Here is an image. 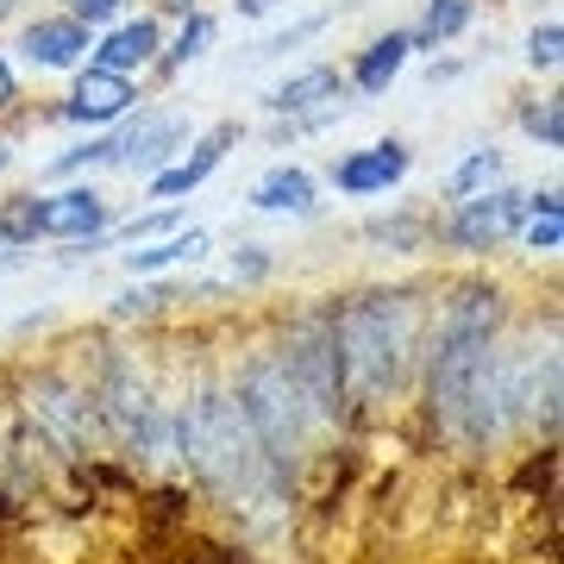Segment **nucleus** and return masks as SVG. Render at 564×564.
I'll return each instance as SVG.
<instances>
[{
    "instance_id": "f257e3e1",
    "label": "nucleus",
    "mask_w": 564,
    "mask_h": 564,
    "mask_svg": "<svg viewBox=\"0 0 564 564\" xmlns=\"http://www.w3.org/2000/svg\"><path fill=\"white\" fill-rule=\"evenodd\" d=\"M339 321V377L345 402H389L421 358V302L414 289H370L333 307Z\"/></svg>"
},
{
    "instance_id": "f03ea898",
    "label": "nucleus",
    "mask_w": 564,
    "mask_h": 564,
    "mask_svg": "<svg viewBox=\"0 0 564 564\" xmlns=\"http://www.w3.org/2000/svg\"><path fill=\"white\" fill-rule=\"evenodd\" d=\"M496 333H502V289L496 282H458L452 302L440 307V333L426 351V402L452 433H458L464 402H470V389L496 351Z\"/></svg>"
},
{
    "instance_id": "7ed1b4c3",
    "label": "nucleus",
    "mask_w": 564,
    "mask_h": 564,
    "mask_svg": "<svg viewBox=\"0 0 564 564\" xmlns=\"http://www.w3.org/2000/svg\"><path fill=\"white\" fill-rule=\"evenodd\" d=\"M176 445H182V458H188V470L202 477L207 489H220V496H258L263 484V445L258 433L245 426L239 402L226 395V389H195L188 395V408L176 414Z\"/></svg>"
},
{
    "instance_id": "20e7f679",
    "label": "nucleus",
    "mask_w": 564,
    "mask_h": 564,
    "mask_svg": "<svg viewBox=\"0 0 564 564\" xmlns=\"http://www.w3.org/2000/svg\"><path fill=\"white\" fill-rule=\"evenodd\" d=\"M232 402H239L245 426L258 433L263 458L276 464V470H295L307 452V433H314V408H307V395L295 389V377H289V364H282L276 345H263V351H251L239 370V389H232Z\"/></svg>"
},
{
    "instance_id": "39448f33",
    "label": "nucleus",
    "mask_w": 564,
    "mask_h": 564,
    "mask_svg": "<svg viewBox=\"0 0 564 564\" xmlns=\"http://www.w3.org/2000/svg\"><path fill=\"white\" fill-rule=\"evenodd\" d=\"M276 351H282V364H289L295 389L307 395V408H314V421H339L345 377H339V321H333V307L295 314Z\"/></svg>"
},
{
    "instance_id": "423d86ee",
    "label": "nucleus",
    "mask_w": 564,
    "mask_h": 564,
    "mask_svg": "<svg viewBox=\"0 0 564 564\" xmlns=\"http://www.w3.org/2000/svg\"><path fill=\"white\" fill-rule=\"evenodd\" d=\"M527 220V195L521 188H484V195H464L458 214L445 220V245L452 251H496L502 239H514Z\"/></svg>"
},
{
    "instance_id": "0eeeda50",
    "label": "nucleus",
    "mask_w": 564,
    "mask_h": 564,
    "mask_svg": "<svg viewBox=\"0 0 564 564\" xmlns=\"http://www.w3.org/2000/svg\"><path fill=\"white\" fill-rule=\"evenodd\" d=\"M270 113L295 120L302 132L339 120L345 113V76L333 69V63H314V69H302V76H289L282 88H270Z\"/></svg>"
},
{
    "instance_id": "6e6552de",
    "label": "nucleus",
    "mask_w": 564,
    "mask_h": 564,
    "mask_svg": "<svg viewBox=\"0 0 564 564\" xmlns=\"http://www.w3.org/2000/svg\"><path fill=\"white\" fill-rule=\"evenodd\" d=\"M232 144H239V126H232V120H220L214 132H202V139L188 144L176 163H163L158 176H151V202H176V195H195V188H202V182L226 163V151H232Z\"/></svg>"
},
{
    "instance_id": "1a4fd4ad",
    "label": "nucleus",
    "mask_w": 564,
    "mask_h": 564,
    "mask_svg": "<svg viewBox=\"0 0 564 564\" xmlns=\"http://www.w3.org/2000/svg\"><path fill=\"white\" fill-rule=\"evenodd\" d=\"M408 144L402 139H383V144H364V151H351V158L333 163V188L339 195H351V202H364V195H389L395 182L408 176Z\"/></svg>"
},
{
    "instance_id": "9d476101",
    "label": "nucleus",
    "mask_w": 564,
    "mask_h": 564,
    "mask_svg": "<svg viewBox=\"0 0 564 564\" xmlns=\"http://www.w3.org/2000/svg\"><path fill=\"white\" fill-rule=\"evenodd\" d=\"M132 101H139V82L88 63V69L76 76V88H69V101H63V120L107 126V120H120V113H132Z\"/></svg>"
},
{
    "instance_id": "9b49d317",
    "label": "nucleus",
    "mask_w": 564,
    "mask_h": 564,
    "mask_svg": "<svg viewBox=\"0 0 564 564\" xmlns=\"http://www.w3.org/2000/svg\"><path fill=\"white\" fill-rule=\"evenodd\" d=\"M182 144H188V120H182V113H144L126 139H113V163L139 170V176H158Z\"/></svg>"
},
{
    "instance_id": "f8f14e48",
    "label": "nucleus",
    "mask_w": 564,
    "mask_h": 564,
    "mask_svg": "<svg viewBox=\"0 0 564 564\" xmlns=\"http://www.w3.org/2000/svg\"><path fill=\"white\" fill-rule=\"evenodd\" d=\"M32 414H39L63 445H82L95 433V395L76 383H63V377H39L32 383Z\"/></svg>"
},
{
    "instance_id": "ddd939ff",
    "label": "nucleus",
    "mask_w": 564,
    "mask_h": 564,
    "mask_svg": "<svg viewBox=\"0 0 564 564\" xmlns=\"http://www.w3.org/2000/svg\"><path fill=\"white\" fill-rule=\"evenodd\" d=\"M39 226L44 239H76L95 245L107 232V202L95 188H63V195H39Z\"/></svg>"
},
{
    "instance_id": "4468645a",
    "label": "nucleus",
    "mask_w": 564,
    "mask_h": 564,
    "mask_svg": "<svg viewBox=\"0 0 564 564\" xmlns=\"http://www.w3.org/2000/svg\"><path fill=\"white\" fill-rule=\"evenodd\" d=\"M20 51L32 69H76L95 44H88V25L69 20V13H51V20H32L20 32Z\"/></svg>"
},
{
    "instance_id": "2eb2a0df",
    "label": "nucleus",
    "mask_w": 564,
    "mask_h": 564,
    "mask_svg": "<svg viewBox=\"0 0 564 564\" xmlns=\"http://www.w3.org/2000/svg\"><path fill=\"white\" fill-rule=\"evenodd\" d=\"M158 51H163L158 20H120L95 51H88V63H95V69H113V76H132L144 63H158Z\"/></svg>"
},
{
    "instance_id": "dca6fc26",
    "label": "nucleus",
    "mask_w": 564,
    "mask_h": 564,
    "mask_svg": "<svg viewBox=\"0 0 564 564\" xmlns=\"http://www.w3.org/2000/svg\"><path fill=\"white\" fill-rule=\"evenodd\" d=\"M314 202H321V188H314V176L302 163H270L251 182V207L258 214H314Z\"/></svg>"
},
{
    "instance_id": "f3484780",
    "label": "nucleus",
    "mask_w": 564,
    "mask_h": 564,
    "mask_svg": "<svg viewBox=\"0 0 564 564\" xmlns=\"http://www.w3.org/2000/svg\"><path fill=\"white\" fill-rule=\"evenodd\" d=\"M207 232L202 226H188V232H163V239H144L139 251H120V263L132 270V276H158V270H170V263H202L207 258Z\"/></svg>"
},
{
    "instance_id": "a211bd4d",
    "label": "nucleus",
    "mask_w": 564,
    "mask_h": 564,
    "mask_svg": "<svg viewBox=\"0 0 564 564\" xmlns=\"http://www.w3.org/2000/svg\"><path fill=\"white\" fill-rule=\"evenodd\" d=\"M408 51H414V44H408V32H389V39H377L358 63H351V88H364V95H383L389 82L408 69Z\"/></svg>"
},
{
    "instance_id": "6ab92c4d",
    "label": "nucleus",
    "mask_w": 564,
    "mask_h": 564,
    "mask_svg": "<svg viewBox=\"0 0 564 564\" xmlns=\"http://www.w3.org/2000/svg\"><path fill=\"white\" fill-rule=\"evenodd\" d=\"M470 13H477V0H426V20H421V32H408V44L414 51H440L445 39H458L470 25Z\"/></svg>"
},
{
    "instance_id": "aec40b11",
    "label": "nucleus",
    "mask_w": 564,
    "mask_h": 564,
    "mask_svg": "<svg viewBox=\"0 0 564 564\" xmlns=\"http://www.w3.org/2000/svg\"><path fill=\"white\" fill-rule=\"evenodd\" d=\"M496 182H502V151H470V158L445 176V195L464 202V195H484V188H496Z\"/></svg>"
},
{
    "instance_id": "412c9836",
    "label": "nucleus",
    "mask_w": 564,
    "mask_h": 564,
    "mask_svg": "<svg viewBox=\"0 0 564 564\" xmlns=\"http://www.w3.org/2000/svg\"><path fill=\"white\" fill-rule=\"evenodd\" d=\"M32 239H44L39 195H13V202H0V245H32Z\"/></svg>"
},
{
    "instance_id": "4be33fe9",
    "label": "nucleus",
    "mask_w": 564,
    "mask_h": 564,
    "mask_svg": "<svg viewBox=\"0 0 564 564\" xmlns=\"http://www.w3.org/2000/svg\"><path fill=\"white\" fill-rule=\"evenodd\" d=\"M207 44H214V20H207L202 7H195V13L182 20L176 44L163 51V69H182V63H195V57H202V51H207Z\"/></svg>"
},
{
    "instance_id": "5701e85b",
    "label": "nucleus",
    "mask_w": 564,
    "mask_h": 564,
    "mask_svg": "<svg viewBox=\"0 0 564 564\" xmlns=\"http://www.w3.org/2000/svg\"><path fill=\"white\" fill-rule=\"evenodd\" d=\"M521 126H527V139H540L545 151H558V144H564V107H558V95L527 101L521 107Z\"/></svg>"
},
{
    "instance_id": "b1692460",
    "label": "nucleus",
    "mask_w": 564,
    "mask_h": 564,
    "mask_svg": "<svg viewBox=\"0 0 564 564\" xmlns=\"http://www.w3.org/2000/svg\"><path fill=\"white\" fill-rule=\"evenodd\" d=\"M558 51H564V25L558 20H545L527 32V63L533 69H558Z\"/></svg>"
},
{
    "instance_id": "393cba45",
    "label": "nucleus",
    "mask_w": 564,
    "mask_h": 564,
    "mask_svg": "<svg viewBox=\"0 0 564 564\" xmlns=\"http://www.w3.org/2000/svg\"><path fill=\"white\" fill-rule=\"evenodd\" d=\"M88 163H113V139H88V144H76V151L51 158V176H76V170H88Z\"/></svg>"
},
{
    "instance_id": "a878e982",
    "label": "nucleus",
    "mask_w": 564,
    "mask_h": 564,
    "mask_svg": "<svg viewBox=\"0 0 564 564\" xmlns=\"http://www.w3.org/2000/svg\"><path fill=\"white\" fill-rule=\"evenodd\" d=\"M176 226H182L176 207H158V214H139V220H126V226H120V239H126V245H144V239H163V232H176Z\"/></svg>"
},
{
    "instance_id": "bb28decb",
    "label": "nucleus",
    "mask_w": 564,
    "mask_h": 564,
    "mask_svg": "<svg viewBox=\"0 0 564 564\" xmlns=\"http://www.w3.org/2000/svg\"><path fill=\"white\" fill-rule=\"evenodd\" d=\"M377 245H395V251H421L426 245V220H377L370 226Z\"/></svg>"
},
{
    "instance_id": "cd10ccee",
    "label": "nucleus",
    "mask_w": 564,
    "mask_h": 564,
    "mask_svg": "<svg viewBox=\"0 0 564 564\" xmlns=\"http://www.w3.org/2000/svg\"><path fill=\"white\" fill-rule=\"evenodd\" d=\"M321 32H326V13H314V20L289 25V32H276V39H263V44H258V57H282V51H295V44L321 39Z\"/></svg>"
},
{
    "instance_id": "c85d7f7f",
    "label": "nucleus",
    "mask_w": 564,
    "mask_h": 564,
    "mask_svg": "<svg viewBox=\"0 0 564 564\" xmlns=\"http://www.w3.org/2000/svg\"><path fill=\"white\" fill-rule=\"evenodd\" d=\"M120 7H126V0H63V13L82 20L88 32H95V25H113V20H120Z\"/></svg>"
},
{
    "instance_id": "c756f323",
    "label": "nucleus",
    "mask_w": 564,
    "mask_h": 564,
    "mask_svg": "<svg viewBox=\"0 0 564 564\" xmlns=\"http://www.w3.org/2000/svg\"><path fill=\"white\" fill-rule=\"evenodd\" d=\"M232 276H239V282H263V276H270V258H263V245H239V258H232Z\"/></svg>"
},
{
    "instance_id": "7c9ffc66",
    "label": "nucleus",
    "mask_w": 564,
    "mask_h": 564,
    "mask_svg": "<svg viewBox=\"0 0 564 564\" xmlns=\"http://www.w3.org/2000/svg\"><path fill=\"white\" fill-rule=\"evenodd\" d=\"M239 7V20H263V13H276L282 0H232Z\"/></svg>"
},
{
    "instance_id": "2f4dec72",
    "label": "nucleus",
    "mask_w": 564,
    "mask_h": 564,
    "mask_svg": "<svg viewBox=\"0 0 564 564\" xmlns=\"http://www.w3.org/2000/svg\"><path fill=\"white\" fill-rule=\"evenodd\" d=\"M13 101V69H7V57H0V107Z\"/></svg>"
},
{
    "instance_id": "473e14b6",
    "label": "nucleus",
    "mask_w": 564,
    "mask_h": 564,
    "mask_svg": "<svg viewBox=\"0 0 564 564\" xmlns=\"http://www.w3.org/2000/svg\"><path fill=\"white\" fill-rule=\"evenodd\" d=\"M163 13H182V20H188V13H195V0H158Z\"/></svg>"
},
{
    "instance_id": "72a5a7b5",
    "label": "nucleus",
    "mask_w": 564,
    "mask_h": 564,
    "mask_svg": "<svg viewBox=\"0 0 564 564\" xmlns=\"http://www.w3.org/2000/svg\"><path fill=\"white\" fill-rule=\"evenodd\" d=\"M7 163H13V151H7V144H0V170H7Z\"/></svg>"
}]
</instances>
